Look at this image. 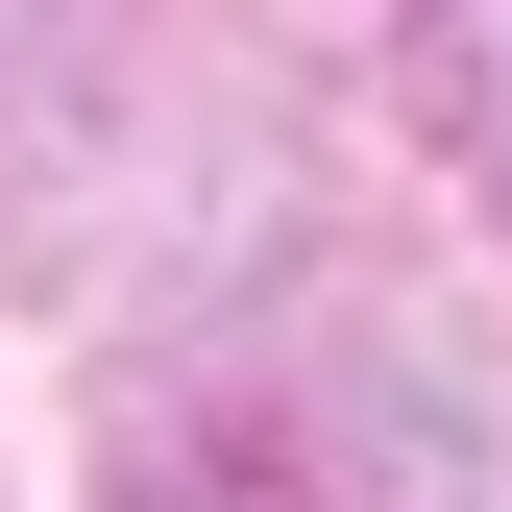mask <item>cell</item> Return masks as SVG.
<instances>
[{"instance_id":"cell-1","label":"cell","mask_w":512,"mask_h":512,"mask_svg":"<svg viewBox=\"0 0 512 512\" xmlns=\"http://www.w3.org/2000/svg\"><path fill=\"white\" fill-rule=\"evenodd\" d=\"M366 439H391V512H512V391H488V366L366 342Z\"/></svg>"},{"instance_id":"cell-2","label":"cell","mask_w":512,"mask_h":512,"mask_svg":"<svg viewBox=\"0 0 512 512\" xmlns=\"http://www.w3.org/2000/svg\"><path fill=\"white\" fill-rule=\"evenodd\" d=\"M415 122H439V171L512 244V0H415Z\"/></svg>"},{"instance_id":"cell-3","label":"cell","mask_w":512,"mask_h":512,"mask_svg":"<svg viewBox=\"0 0 512 512\" xmlns=\"http://www.w3.org/2000/svg\"><path fill=\"white\" fill-rule=\"evenodd\" d=\"M122 512H293V464H220L196 439V464H122Z\"/></svg>"}]
</instances>
